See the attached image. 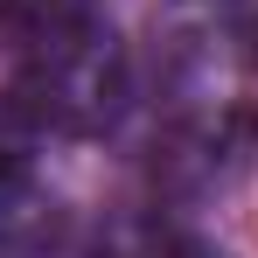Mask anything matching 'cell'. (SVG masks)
Instances as JSON below:
<instances>
[{"instance_id":"6da1fadb","label":"cell","mask_w":258,"mask_h":258,"mask_svg":"<svg viewBox=\"0 0 258 258\" xmlns=\"http://www.w3.org/2000/svg\"><path fill=\"white\" fill-rule=\"evenodd\" d=\"M126 49L112 35V21L98 14L84 28L56 35V42L28 49L21 56V77H14V105L49 133H70V140H91L105 133L119 112H126Z\"/></svg>"},{"instance_id":"277c9868","label":"cell","mask_w":258,"mask_h":258,"mask_svg":"<svg viewBox=\"0 0 258 258\" xmlns=\"http://www.w3.org/2000/svg\"><path fill=\"white\" fill-rule=\"evenodd\" d=\"M91 258H216V251L196 244V237H188L181 223H168V216H119V223L98 230Z\"/></svg>"},{"instance_id":"8992f818","label":"cell","mask_w":258,"mask_h":258,"mask_svg":"<svg viewBox=\"0 0 258 258\" xmlns=\"http://www.w3.org/2000/svg\"><path fill=\"white\" fill-rule=\"evenodd\" d=\"M216 21H223L230 56H237L244 70H258V0H216Z\"/></svg>"},{"instance_id":"3957f363","label":"cell","mask_w":258,"mask_h":258,"mask_svg":"<svg viewBox=\"0 0 258 258\" xmlns=\"http://www.w3.org/2000/svg\"><path fill=\"white\" fill-rule=\"evenodd\" d=\"M84 21H98V0H0V42L14 56L56 42V35L84 28Z\"/></svg>"},{"instance_id":"7a4b0ae2","label":"cell","mask_w":258,"mask_h":258,"mask_svg":"<svg viewBox=\"0 0 258 258\" xmlns=\"http://www.w3.org/2000/svg\"><path fill=\"white\" fill-rule=\"evenodd\" d=\"M63 237L70 216L49 188H35L28 174L0 181V258H63Z\"/></svg>"},{"instance_id":"5b68a950","label":"cell","mask_w":258,"mask_h":258,"mask_svg":"<svg viewBox=\"0 0 258 258\" xmlns=\"http://www.w3.org/2000/svg\"><path fill=\"white\" fill-rule=\"evenodd\" d=\"M28 147H35V119L7 98V105H0V181L28 174Z\"/></svg>"}]
</instances>
